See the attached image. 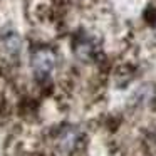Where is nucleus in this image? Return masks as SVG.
Listing matches in <instances>:
<instances>
[{"instance_id": "nucleus-1", "label": "nucleus", "mask_w": 156, "mask_h": 156, "mask_svg": "<svg viewBox=\"0 0 156 156\" xmlns=\"http://www.w3.org/2000/svg\"><path fill=\"white\" fill-rule=\"evenodd\" d=\"M54 54L51 51H37L32 57V67H34V72L37 74V77H45L49 72L54 69Z\"/></svg>"}]
</instances>
